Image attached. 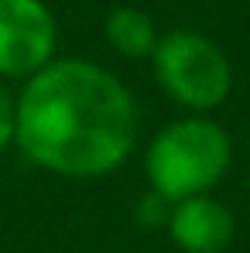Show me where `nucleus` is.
<instances>
[{
    "mask_svg": "<svg viewBox=\"0 0 250 253\" xmlns=\"http://www.w3.org/2000/svg\"><path fill=\"white\" fill-rule=\"evenodd\" d=\"M137 140V103L110 69L89 58H55L17 96L14 144L62 178H106Z\"/></svg>",
    "mask_w": 250,
    "mask_h": 253,
    "instance_id": "f257e3e1",
    "label": "nucleus"
},
{
    "mask_svg": "<svg viewBox=\"0 0 250 253\" xmlns=\"http://www.w3.org/2000/svg\"><path fill=\"white\" fill-rule=\"evenodd\" d=\"M230 133L209 117H182L154 133L144 154V174L161 202L209 195L230 171Z\"/></svg>",
    "mask_w": 250,
    "mask_h": 253,
    "instance_id": "f03ea898",
    "label": "nucleus"
},
{
    "mask_svg": "<svg viewBox=\"0 0 250 253\" xmlns=\"http://www.w3.org/2000/svg\"><path fill=\"white\" fill-rule=\"evenodd\" d=\"M151 69L158 85L196 117L223 106L233 89V65L226 51L209 35L192 28H175L161 35L151 55Z\"/></svg>",
    "mask_w": 250,
    "mask_h": 253,
    "instance_id": "7ed1b4c3",
    "label": "nucleus"
},
{
    "mask_svg": "<svg viewBox=\"0 0 250 253\" xmlns=\"http://www.w3.org/2000/svg\"><path fill=\"white\" fill-rule=\"evenodd\" d=\"M58 24L45 0H0V79H31L55 62Z\"/></svg>",
    "mask_w": 250,
    "mask_h": 253,
    "instance_id": "20e7f679",
    "label": "nucleus"
},
{
    "mask_svg": "<svg viewBox=\"0 0 250 253\" xmlns=\"http://www.w3.org/2000/svg\"><path fill=\"white\" fill-rule=\"evenodd\" d=\"M168 236L182 253H223L233 243V212L212 195L175 202Z\"/></svg>",
    "mask_w": 250,
    "mask_h": 253,
    "instance_id": "39448f33",
    "label": "nucleus"
},
{
    "mask_svg": "<svg viewBox=\"0 0 250 253\" xmlns=\"http://www.w3.org/2000/svg\"><path fill=\"white\" fill-rule=\"evenodd\" d=\"M103 35H106L110 48L124 58H151L158 42H161L154 17L141 7H130V3H120L106 14Z\"/></svg>",
    "mask_w": 250,
    "mask_h": 253,
    "instance_id": "423d86ee",
    "label": "nucleus"
},
{
    "mask_svg": "<svg viewBox=\"0 0 250 253\" xmlns=\"http://www.w3.org/2000/svg\"><path fill=\"white\" fill-rule=\"evenodd\" d=\"M14 133H17V103L0 85V151L14 144Z\"/></svg>",
    "mask_w": 250,
    "mask_h": 253,
    "instance_id": "0eeeda50",
    "label": "nucleus"
}]
</instances>
